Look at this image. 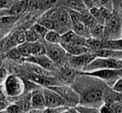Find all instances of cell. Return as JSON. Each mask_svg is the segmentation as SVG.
Instances as JSON below:
<instances>
[{"label":"cell","mask_w":122,"mask_h":113,"mask_svg":"<svg viewBox=\"0 0 122 113\" xmlns=\"http://www.w3.org/2000/svg\"><path fill=\"white\" fill-rule=\"evenodd\" d=\"M91 79L76 92L79 96L80 105L99 108L104 104L105 95L111 88L99 79L93 77Z\"/></svg>","instance_id":"obj_1"},{"label":"cell","mask_w":122,"mask_h":113,"mask_svg":"<svg viewBox=\"0 0 122 113\" xmlns=\"http://www.w3.org/2000/svg\"><path fill=\"white\" fill-rule=\"evenodd\" d=\"M100 70H122V60H115L110 58L96 57L86 67L83 69V72H89Z\"/></svg>","instance_id":"obj_2"},{"label":"cell","mask_w":122,"mask_h":113,"mask_svg":"<svg viewBox=\"0 0 122 113\" xmlns=\"http://www.w3.org/2000/svg\"><path fill=\"white\" fill-rule=\"evenodd\" d=\"M3 84V90L7 97H17L25 91V82L18 76L8 75Z\"/></svg>","instance_id":"obj_3"},{"label":"cell","mask_w":122,"mask_h":113,"mask_svg":"<svg viewBox=\"0 0 122 113\" xmlns=\"http://www.w3.org/2000/svg\"><path fill=\"white\" fill-rule=\"evenodd\" d=\"M81 74L99 79L103 82H105L110 88H111L113 83L119 77H121V70H96L89 72H82Z\"/></svg>","instance_id":"obj_4"},{"label":"cell","mask_w":122,"mask_h":113,"mask_svg":"<svg viewBox=\"0 0 122 113\" xmlns=\"http://www.w3.org/2000/svg\"><path fill=\"white\" fill-rule=\"evenodd\" d=\"M49 88L57 92L67 102L68 107L70 106L71 107H76L79 104V96L74 89L66 85H57Z\"/></svg>","instance_id":"obj_5"},{"label":"cell","mask_w":122,"mask_h":113,"mask_svg":"<svg viewBox=\"0 0 122 113\" xmlns=\"http://www.w3.org/2000/svg\"><path fill=\"white\" fill-rule=\"evenodd\" d=\"M121 21L118 17L112 14L110 19L106 21L105 26V36L104 40H113L121 39Z\"/></svg>","instance_id":"obj_6"},{"label":"cell","mask_w":122,"mask_h":113,"mask_svg":"<svg viewBox=\"0 0 122 113\" xmlns=\"http://www.w3.org/2000/svg\"><path fill=\"white\" fill-rule=\"evenodd\" d=\"M46 108H54L60 107H68L67 102L61 97L57 92L50 88L43 89Z\"/></svg>","instance_id":"obj_7"},{"label":"cell","mask_w":122,"mask_h":113,"mask_svg":"<svg viewBox=\"0 0 122 113\" xmlns=\"http://www.w3.org/2000/svg\"><path fill=\"white\" fill-rule=\"evenodd\" d=\"M60 44L86 47V39L78 36L73 30H69L61 35Z\"/></svg>","instance_id":"obj_8"},{"label":"cell","mask_w":122,"mask_h":113,"mask_svg":"<svg viewBox=\"0 0 122 113\" xmlns=\"http://www.w3.org/2000/svg\"><path fill=\"white\" fill-rule=\"evenodd\" d=\"M27 0H18L9 9H0V17H18L24 12L27 7Z\"/></svg>","instance_id":"obj_9"},{"label":"cell","mask_w":122,"mask_h":113,"mask_svg":"<svg viewBox=\"0 0 122 113\" xmlns=\"http://www.w3.org/2000/svg\"><path fill=\"white\" fill-rule=\"evenodd\" d=\"M96 57V54L91 52L78 56H71L70 58V63L76 68L83 69Z\"/></svg>","instance_id":"obj_10"},{"label":"cell","mask_w":122,"mask_h":113,"mask_svg":"<svg viewBox=\"0 0 122 113\" xmlns=\"http://www.w3.org/2000/svg\"><path fill=\"white\" fill-rule=\"evenodd\" d=\"M45 47L46 55L53 62H60L66 55V51L60 44H51Z\"/></svg>","instance_id":"obj_11"},{"label":"cell","mask_w":122,"mask_h":113,"mask_svg":"<svg viewBox=\"0 0 122 113\" xmlns=\"http://www.w3.org/2000/svg\"><path fill=\"white\" fill-rule=\"evenodd\" d=\"M25 60L27 61V62L36 64L50 72L51 71L55 69V63L47 55H42V56H31L28 58H26Z\"/></svg>","instance_id":"obj_12"},{"label":"cell","mask_w":122,"mask_h":113,"mask_svg":"<svg viewBox=\"0 0 122 113\" xmlns=\"http://www.w3.org/2000/svg\"><path fill=\"white\" fill-rule=\"evenodd\" d=\"M30 104L34 109H45L46 107L43 91H40L37 89L32 91L30 97Z\"/></svg>","instance_id":"obj_13"},{"label":"cell","mask_w":122,"mask_h":113,"mask_svg":"<svg viewBox=\"0 0 122 113\" xmlns=\"http://www.w3.org/2000/svg\"><path fill=\"white\" fill-rule=\"evenodd\" d=\"M30 81L34 82L37 85L45 87V88H49L51 87L58 85V82L55 80L51 78L50 77H44V76H38L32 74L29 77Z\"/></svg>","instance_id":"obj_14"},{"label":"cell","mask_w":122,"mask_h":113,"mask_svg":"<svg viewBox=\"0 0 122 113\" xmlns=\"http://www.w3.org/2000/svg\"><path fill=\"white\" fill-rule=\"evenodd\" d=\"M93 53L96 54L97 57L122 60V51H117V50H113V49L103 48Z\"/></svg>","instance_id":"obj_15"},{"label":"cell","mask_w":122,"mask_h":113,"mask_svg":"<svg viewBox=\"0 0 122 113\" xmlns=\"http://www.w3.org/2000/svg\"><path fill=\"white\" fill-rule=\"evenodd\" d=\"M66 53H68L71 56H78L88 52H91V50L87 47L80 46H71V45H61Z\"/></svg>","instance_id":"obj_16"},{"label":"cell","mask_w":122,"mask_h":113,"mask_svg":"<svg viewBox=\"0 0 122 113\" xmlns=\"http://www.w3.org/2000/svg\"><path fill=\"white\" fill-rule=\"evenodd\" d=\"M73 31L79 37H83L86 39L91 38L90 29L88 28L86 25H84L82 22H78L72 25Z\"/></svg>","instance_id":"obj_17"},{"label":"cell","mask_w":122,"mask_h":113,"mask_svg":"<svg viewBox=\"0 0 122 113\" xmlns=\"http://www.w3.org/2000/svg\"><path fill=\"white\" fill-rule=\"evenodd\" d=\"M91 38L104 42V36H105V26L102 24H97L94 27L90 29Z\"/></svg>","instance_id":"obj_18"},{"label":"cell","mask_w":122,"mask_h":113,"mask_svg":"<svg viewBox=\"0 0 122 113\" xmlns=\"http://www.w3.org/2000/svg\"><path fill=\"white\" fill-rule=\"evenodd\" d=\"M80 22L89 29L97 24V22L95 19L92 17L89 12H87V10L80 12Z\"/></svg>","instance_id":"obj_19"},{"label":"cell","mask_w":122,"mask_h":113,"mask_svg":"<svg viewBox=\"0 0 122 113\" xmlns=\"http://www.w3.org/2000/svg\"><path fill=\"white\" fill-rule=\"evenodd\" d=\"M29 44H30L31 56H38L46 55L45 47L42 44L40 43L39 42L29 43Z\"/></svg>","instance_id":"obj_20"},{"label":"cell","mask_w":122,"mask_h":113,"mask_svg":"<svg viewBox=\"0 0 122 113\" xmlns=\"http://www.w3.org/2000/svg\"><path fill=\"white\" fill-rule=\"evenodd\" d=\"M44 39L48 44H60L61 39V34L55 30H48L45 35Z\"/></svg>","instance_id":"obj_21"},{"label":"cell","mask_w":122,"mask_h":113,"mask_svg":"<svg viewBox=\"0 0 122 113\" xmlns=\"http://www.w3.org/2000/svg\"><path fill=\"white\" fill-rule=\"evenodd\" d=\"M27 67L29 70L32 72V74L38 75V76H44V77H50L51 72L43 69L42 67H40L39 65L34 64V63H30L27 62Z\"/></svg>","instance_id":"obj_22"},{"label":"cell","mask_w":122,"mask_h":113,"mask_svg":"<svg viewBox=\"0 0 122 113\" xmlns=\"http://www.w3.org/2000/svg\"><path fill=\"white\" fill-rule=\"evenodd\" d=\"M104 43V48L117 50V51H122V38L113 40H108L103 42Z\"/></svg>","instance_id":"obj_23"},{"label":"cell","mask_w":122,"mask_h":113,"mask_svg":"<svg viewBox=\"0 0 122 113\" xmlns=\"http://www.w3.org/2000/svg\"><path fill=\"white\" fill-rule=\"evenodd\" d=\"M89 13L92 15V17L95 19V20L96 21L97 24H102L105 26V19L102 15L101 11V8L100 7H93L91 9H90L89 10Z\"/></svg>","instance_id":"obj_24"},{"label":"cell","mask_w":122,"mask_h":113,"mask_svg":"<svg viewBox=\"0 0 122 113\" xmlns=\"http://www.w3.org/2000/svg\"><path fill=\"white\" fill-rule=\"evenodd\" d=\"M86 47L90 49L95 52L100 50L104 48V43L103 42H101L92 38L86 39Z\"/></svg>","instance_id":"obj_25"},{"label":"cell","mask_w":122,"mask_h":113,"mask_svg":"<svg viewBox=\"0 0 122 113\" xmlns=\"http://www.w3.org/2000/svg\"><path fill=\"white\" fill-rule=\"evenodd\" d=\"M17 51L19 53L21 54V56L24 58H28L31 56V53H30V44L29 42H25L23 44H21L20 45H17L16 47Z\"/></svg>","instance_id":"obj_26"},{"label":"cell","mask_w":122,"mask_h":113,"mask_svg":"<svg viewBox=\"0 0 122 113\" xmlns=\"http://www.w3.org/2000/svg\"><path fill=\"white\" fill-rule=\"evenodd\" d=\"M24 34H25V40L27 42H29V43L37 42L40 39V37L31 28L30 29L26 30L24 32Z\"/></svg>","instance_id":"obj_27"},{"label":"cell","mask_w":122,"mask_h":113,"mask_svg":"<svg viewBox=\"0 0 122 113\" xmlns=\"http://www.w3.org/2000/svg\"><path fill=\"white\" fill-rule=\"evenodd\" d=\"M31 29L40 37V38H44L45 35L46 34V33L48 32V29H47L45 27H44L43 26L40 25V24L37 23L35 24H34Z\"/></svg>","instance_id":"obj_28"},{"label":"cell","mask_w":122,"mask_h":113,"mask_svg":"<svg viewBox=\"0 0 122 113\" xmlns=\"http://www.w3.org/2000/svg\"><path fill=\"white\" fill-rule=\"evenodd\" d=\"M80 113H99L98 108L91 107H86L83 105H77L75 107Z\"/></svg>","instance_id":"obj_29"},{"label":"cell","mask_w":122,"mask_h":113,"mask_svg":"<svg viewBox=\"0 0 122 113\" xmlns=\"http://www.w3.org/2000/svg\"><path fill=\"white\" fill-rule=\"evenodd\" d=\"M113 92L121 94L122 93V77H119L113 85L111 88Z\"/></svg>","instance_id":"obj_30"},{"label":"cell","mask_w":122,"mask_h":113,"mask_svg":"<svg viewBox=\"0 0 122 113\" xmlns=\"http://www.w3.org/2000/svg\"><path fill=\"white\" fill-rule=\"evenodd\" d=\"M8 56H10L11 59H12L14 60H18L19 61V60H20L22 58V56L19 53V52L17 51L16 47H14V48L11 49V50L8 53Z\"/></svg>","instance_id":"obj_31"},{"label":"cell","mask_w":122,"mask_h":113,"mask_svg":"<svg viewBox=\"0 0 122 113\" xmlns=\"http://www.w3.org/2000/svg\"><path fill=\"white\" fill-rule=\"evenodd\" d=\"M70 19L72 23V25L80 22V12L75 10H70L69 12Z\"/></svg>","instance_id":"obj_32"},{"label":"cell","mask_w":122,"mask_h":113,"mask_svg":"<svg viewBox=\"0 0 122 113\" xmlns=\"http://www.w3.org/2000/svg\"><path fill=\"white\" fill-rule=\"evenodd\" d=\"M18 0H0V9H9Z\"/></svg>","instance_id":"obj_33"},{"label":"cell","mask_w":122,"mask_h":113,"mask_svg":"<svg viewBox=\"0 0 122 113\" xmlns=\"http://www.w3.org/2000/svg\"><path fill=\"white\" fill-rule=\"evenodd\" d=\"M68 108L69 107H54V108H45V109H43V113H61Z\"/></svg>","instance_id":"obj_34"},{"label":"cell","mask_w":122,"mask_h":113,"mask_svg":"<svg viewBox=\"0 0 122 113\" xmlns=\"http://www.w3.org/2000/svg\"><path fill=\"white\" fill-rule=\"evenodd\" d=\"M101 7L106 8L110 11L113 10V0H99Z\"/></svg>","instance_id":"obj_35"},{"label":"cell","mask_w":122,"mask_h":113,"mask_svg":"<svg viewBox=\"0 0 122 113\" xmlns=\"http://www.w3.org/2000/svg\"><path fill=\"white\" fill-rule=\"evenodd\" d=\"M98 109H99V113H114L111 106L107 104H102L98 108Z\"/></svg>","instance_id":"obj_36"},{"label":"cell","mask_w":122,"mask_h":113,"mask_svg":"<svg viewBox=\"0 0 122 113\" xmlns=\"http://www.w3.org/2000/svg\"><path fill=\"white\" fill-rule=\"evenodd\" d=\"M7 76H8L7 71L4 67H0V85L5 82Z\"/></svg>","instance_id":"obj_37"},{"label":"cell","mask_w":122,"mask_h":113,"mask_svg":"<svg viewBox=\"0 0 122 113\" xmlns=\"http://www.w3.org/2000/svg\"><path fill=\"white\" fill-rule=\"evenodd\" d=\"M81 1L82 2V3L84 5V6L86 7V8L88 10H89L92 7H95L94 4L93 2V0H81Z\"/></svg>","instance_id":"obj_38"},{"label":"cell","mask_w":122,"mask_h":113,"mask_svg":"<svg viewBox=\"0 0 122 113\" xmlns=\"http://www.w3.org/2000/svg\"><path fill=\"white\" fill-rule=\"evenodd\" d=\"M10 104L9 102L7 100L5 101H0V112H5L6 111L7 107Z\"/></svg>","instance_id":"obj_39"},{"label":"cell","mask_w":122,"mask_h":113,"mask_svg":"<svg viewBox=\"0 0 122 113\" xmlns=\"http://www.w3.org/2000/svg\"><path fill=\"white\" fill-rule=\"evenodd\" d=\"M7 42V38H4L2 40L0 39V54H1V52L5 47V45H6Z\"/></svg>","instance_id":"obj_40"},{"label":"cell","mask_w":122,"mask_h":113,"mask_svg":"<svg viewBox=\"0 0 122 113\" xmlns=\"http://www.w3.org/2000/svg\"><path fill=\"white\" fill-rule=\"evenodd\" d=\"M7 100V96L3 90V87L0 88V101Z\"/></svg>","instance_id":"obj_41"},{"label":"cell","mask_w":122,"mask_h":113,"mask_svg":"<svg viewBox=\"0 0 122 113\" xmlns=\"http://www.w3.org/2000/svg\"><path fill=\"white\" fill-rule=\"evenodd\" d=\"M93 2L94 4V6L96 7H99V6H101L99 0H93Z\"/></svg>","instance_id":"obj_42"},{"label":"cell","mask_w":122,"mask_h":113,"mask_svg":"<svg viewBox=\"0 0 122 113\" xmlns=\"http://www.w3.org/2000/svg\"><path fill=\"white\" fill-rule=\"evenodd\" d=\"M69 109H70L71 113H80L75 107H70Z\"/></svg>","instance_id":"obj_43"},{"label":"cell","mask_w":122,"mask_h":113,"mask_svg":"<svg viewBox=\"0 0 122 113\" xmlns=\"http://www.w3.org/2000/svg\"><path fill=\"white\" fill-rule=\"evenodd\" d=\"M118 102L122 104V93L118 94Z\"/></svg>","instance_id":"obj_44"},{"label":"cell","mask_w":122,"mask_h":113,"mask_svg":"<svg viewBox=\"0 0 122 113\" xmlns=\"http://www.w3.org/2000/svg\"><path fill=\"white\" fill-rule=\"evenodd\" d=\"M118 6L120 7V9L122 10V0H118Z\"/></svg>","instance_id":"obj_45"},{"label":"cell","mask_w":122,"mask_h":113,"mask_svg":"<svg viewBox=\"0 0 122 113\" xmlns=\"http://www.w3.org/2000/svg\"><path fill=\"white\" fill-rule=\"evenodd\" d=\"M70 108V107H69ZM69 108H68V109H65L63 112H62L61 113H71V112H70V109H69Z\"/></svg>","instance_id":"obj_46"},{"label":"cell","mask_w":122,"mask_h":113,"mask_svg":"<svg viewBox=\"0 0 122 113\" xmlns=\"http://www.w3.org/2000/svg\"><path fill=\"white\" fill-rule=\"evenodd\" d=\"M121 36H122V22H121Z\"/></svg>","instance_id":"obj_47"},{"label":"cell","mask_w":122,"mask_h":113,"mask_svg":"<svg viewBox=\"0 0 122 113\" xmlns=\"http://www.w3.org/2000/svg\"><path fill=\"white\" fill-rule=\"evenodd\" d=\"M0 113H7V112L5 111V112H0Z\"/></svg>","instance_id":"obj_48"},{"label":"cell","mask_w":122,"mask_h":113,"mask_svg":"<svg viewBox=\"0 0 122 113\" xmlns=\"http://www.w3.org/2000/svg\"><path fill=\"white\" fill-rule=\"evenodd\" d=\"M2 85H0V88H2Z\"/></svg>","instance_id":"obj_49"}]
</instances>
